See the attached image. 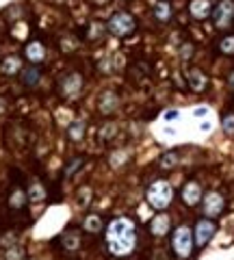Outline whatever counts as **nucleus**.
Returning <instances> with one entry per match:
<instances>
[{
    "label": "nucleus",
    "instance_id": "obj_12",
    "mask_svg": "<svg viewBox=\"0 0 234 260\" xmlns=\"http://www.w3.org/2000/svg\"><path fill=\"white\" fill-rule=\"evenodd\" d=\"M61 87H63V93L72 98V95H76L80 91V87H83V78H80L78 74H68L65 78H63Z\"/></svg>",
    "mask_w": 234,
    "mask_h": 260
},
{
    "label": "nucleus",
    "instance_id": "obj_26",
    "mask_svg": "<svg viewBox=\"0 0 234 260\" xmlns=\"http://www.w3.org/2000/svg\"><path fill=\"white\" fill-rule=\"evenodd\" d=\"M22 204H24V193L22 191H15V195H11V206L20 208Z\"/></svg>",
    "mask_w": 234,
    "mask_h": 260
},
{
    "label": "nucleus",
    "instance_id": "obj_16",
    "mask_svg": "<svg viewBox=\"0 0 234 260\" xmlns=\"http://www.w3.org/2000/svg\"><path fill=\"white\" fill-rule=\"evenodd\" d=\"M39 70L37 68H28V70H24L22 72V83L26 85V87H35L39 83Z\"/></svg>",
    "mask_w": 234,
    "mask_h": 260
},
{
    "label": "nucleus",
    "instance_id": "obj_23",
    "mask_svg": "<svg viewBox=\"0 0 234 260\" xmlns=\"http://www.w3.org/2000/svg\"><path fill=\"white\" fill-rule=\"evenodd\" d=\"M219 50H221L223 54H234V35H228V37L221 39Z\"/></svg>",
    "mask_w": 234,
    "mask_h": 260
},
{
    "label": "nucleus",
    "instance_id": "obj_19",
    "mask_svg": "<svg viewBox=\"0 0 234 260\" xmlns=\"http://www.w3.org/2000/svg\"><path fill=\"white\" fill-rule=\"evenodd\" d=\"M100 228H102V219L98 215H89L85 219V230L87 232H100Z\"/></svg>",
    "mask_w": 234,
    "mask_h": 260
},
{
    "label": "nucleus",
    "instance_id": "obj_20",
    "mask_svg": "<svg viewBox=\"0 0 234 260\" xmlns=\"http://www.w3.org/2000/svg\"><path fill=\"white\" fill-rule=\"evenodd\" d=\"M221 128L228 137H234V113H228V115L221 119Z\"/></svg>",
    "mask_w": 234,
    "mask_h": 260
},
{
    "label": "nucleus",
    "instance_id": "obj_14",
    "mask_svg": "<svg viewBox=\"0 0 234 260\" xmlns=\"http://www.w3.org/2000/svg\"><path fill=\"white\" fill-rule=\"evenodd\" d=\"M26 59L30 63H42L46 59V50H44V46L39 44V42H30L26 46Z\"/></svg>",
    "mask_w": 234,
    "mask_h": 260
},
{
    "label": "nucleus",
    "instance_id": "obj_4",
    "mask_svg": "<svg viewBox=\"0 0 234 260\" xmlns=\"http://www.w3.org/2000/svg\"><path fill=\"white\" fill-rule=\"evenodd\" d=\"M135 26H137V22H135V18L130 13H115L109 20V24H107V28L111 30V35H117V37L130 35V32L135 30Z\"/></svg>",
    "mask_w": 234,
    "mask_h": 260
},
{
    "label": "nucleus",
    "instance_id": "obj_11",
    "mask_svg": "<svg viewBox=\"0 0 234 260\" xmlns=\"http://www.w3.org/2000/svg\"><path fill=\"white\" fill-rule=\"evenodd\" d=\"M187 80H189V87L193 89V91H204L206 85H208V78L202 74L197 68H193V70L187 72Z\"/></svg>",
    "mask_w": 234,
    "mask_h": 260
},
{
    "label": "nucleus",
    "instance_id": "obj_8",
    "mask_svg": "<svg viewBox=\"0 0 234 260\" xmlns=\"http://www.w3.org/2000/svg\"><path fill=\"white\" fill-rule=\"evenodd\" d=\"M182 200H184V204H187V206L199 204V200H202V189H199V184H197V182H187V184H184V189H182Z\"/></svg>",
    "mask_w": 234,
    "mask_h": 260
},
{
    "label": "nucleus",
    "instance_id": "obj_25",
    "mask_svg": "<svg viewBox=\"0 0 234 260\" xmlns=\"http://www.w3.org/2000/svg\"><path fill=\"white\" fill-rule=\"evenodd\" d=\"M78 234L76 232H68L65 237H63V245H65V249H76L78 247Z\"/></svg>",
    "mask_w": 234,
    "mask_h": 260
},
{
    "label": "nucleus",
    "instance_id": "obj_7",
    "mask_svg": "<svg viewBox=\"0 0 234 260\" xmlns=\"http://www.w3.org/2000/svg\"><path fill=\"white\" fill-rule=\"evenodd\" d=\"M223 206H225V202H223V198L219 193H208L206 198H204V215H206V219H215V217H219L221 213H223Z\"/></svg>",
    "mask_w": 234,
    "mask_h": 260
},
{
    "label": "nucleus",
    "instance_id": "obj_9",
    "mask_svg": "<svg viewBox=\"0 0 234 260\" xmlns=\"http://www.w3.org/2000/svg\"><path fill=\"white\" fill-rule=\"evenodd\" d=\"M169 225H172V219H169V215L160 213V215H156L154 219H152L150 230H152V234H154V237H163V234L169 232Z\"/></svg>",
    "mask_w": 234,
    "mask_h": 260
},
{
    "label": "nucleus",
    "instance_id": "obj_28",
    "mask_svg": "<svg viewBox=\"0 0 234 260\" xmlns=\"http://www.w3.org/2000/svg\"><path fill=\"white\" fill-rule=\"evenodd\" d=\"M176 117H178V111H167L165 113V119L169 121V119H176Z\"/></svg>",
    "mask_w": 234,
    "mask_h": 260
},
{
    "label": "nucleus",
    "instance_id": "obj_1",
    "mask_svg": "<svg viewBox=\"0 0 234 260\" xmlns=\"http://www.w3.org/2000/svg\"><path fill=\"white\" fill-rule=\"evenodd\" d=\"M107 243L113 256H128L132 254L137 245V230L135 223L128 217H117L113 219L107 228Z\"/></svg>",
    "mask_w": 234,
    "mask_h": 260
},
{
    "label": "nucleus",
    "instance_id": "obj_30",
    "mask_svg": "<svg viewBox=\"0 0 234 260\" xmlns=\"http://www.w3.org/2000/svg\"><path fill=\"white\" fill-rule=\"evenodd\" d=\"M195 115L202 117V115H206V109H195Z\"/></svg>",
    "mask_w": 234,
    "mask_h": 260
},
{
    "label": "nucleus",
    "instance_id": "obj_2",
    "mask_svg": "<svg viewBox=\"0 0 234 260\" xmlns=\"http://www.w3.org/2000/svg\"><path fill=\"white\" fill-rule=\"evenodd\" d=\"M172 200H174V189H172V184H169V182L156 180V182L150 184V189H148V202H150L152 208L165 210L169 204H172Z\"/></svg>",
    "mask_w": 234,
    "mask_h": 260
},
{
    "label": "nucleus",
    "instance_id": "obj_24",
    "mask_svg": "<svg viewBox=\"0 0 234 260\" xmlns=\"http://www.w3.org/2000/svg\"><path fill=\"white\" fill-rule=\"evenodd\" d=\"M44 198H46V193L42 189V184H33V186H30V191H28V200L30 202H42Z\"/></svg>",
    "mask_w": 234,
    "mask_h": 260
},
{
    "label": "nucleus",
    "instance_id": "obj_29",
    "mask_svg": "<svg viewBox=\"0 0 234 260\" xmlns=\"http://www.w3.org/2000/svg\"><path fill=\"white\" fill-rule=\"evenodd\" d=\"M76 165H80V160H74V162H72V165H70V169H68V174H72V172H74V169H76Z\"/></svg>",
    "mask_w": 234,
    "mask_h": 260
},
{
    "label": "nucleus",
    "instance_id": "obj_6",
    "mask_svg": "<svg viewBox=\"0 0 234 260\" xmlns=\"http://www.w3.org/2000/svg\"><path fill=\"white\" fill-rule=\"evenodd\" d=\"M215 232H217V225H215L213 219H199V221L195 223V234H193L195 245L204 247L206 243L215 237Z\"/></svg>",
    "mask_w": 234,
    "mask_h": 260
},
{
    "label": "nucleus",
    "instance_id": "obj_21",
    "mask_svg": "<svg viewBox=\"0 0 234 260\" xmlns=\"http://www.w3.org/2000/svg\"><path fill=\"white\" fill-rule=\"evenodd\" d=\"M176 162H178V154L169 152V154H165V156L160 158V167H163V169H172V167H176Z\"/></svg>",
    "mask_w": 234,
    "mask_h": 260
},
{
    "label": "nucleus",
    "instance_id": "obj_18",
    "mask_svg": "<svg viewBox=\"0 0 234 260\" xmlns=\"http://www.w3.org/2000/svg\"><path fill=\"white\" fill-rule=\"evenodd\" d=\"M68 135H70V139H72V141H80V139L85 137V124H83V121H78V119H76L74 124L70 126Z\"/></svg>",
    "mask_w": 234,
    "mask_h": 260
},
{
    "label": "nucleus",
    "instance_id": "obj_3",
    "mask_svg": "<svg viewBox=\"0 0 234 260\" xmlns=\"http://www.w3.org/2000/svg\"><path fill=\"white\" fill-rule=\"evenodd\" d=\"M193 243H195V239H193L191 228H187V225L176 228V232L172 237V247L176 251V256L178 258H189L191 251H193Z\"/></svg>",
    "mask_w": 234,
    "mask_h": 260
},
{
    "label": "nucleus",
    "instance_id": "obj_15",
    "mask_svg": "<svg viewBox=\"0 0 234 260\" xmlns=\"http://www.w3.org/2000/svg\"><path fill=\"white\" fill-rule=\"evenodd\" d=\"M22 70V63L18 56H7V59L3 61V72L7 76H13V74H18V72Z\"/></svg>",
    "mask_w": 234,
    "mask_h": 260
},
{
    "label": "nucleus",
    "instance_id": "obj_10",
    "mask_svg": "<svg viewBox=\"0 0 234 260\" xmlns=\"http://www.w3.org/2000/svg\"><path fill=\"white\" fill-rule=\"evenodd\" d=\"M189 11H191V15L195 20H204V18L211 15L213 5H211V0H193L191 7H189Z\"/></svg>",
    "mask_w": 234,
    "mask_h": 260
},
{
    "label": "nucleus",
    "instance_id": "obj_13",
    "mask_svg": "<svg viewBox=\"0 0 234 260\" xmlns=\"http://www.w3.org/2000/svg\"><path fill=\"white\" fill-rule=\"evenodd\" d=\"M117 104H119V100H117V95L113 93V91H104L102 95H100V113L102 115H111L113 111L117 109Z\"/></svg>",
    "mask_w": 234,
    "mask_h": 260
},
{
    "label": "nucleus",
    "instance_id": "obj_31",
    "mask_svg": "<svg viewBox=\"0 0 234 260\" xmlns=\"http://www.w3.org/2000/svg\"><path fill=\"white\" fill-rule=\"evenodd\" d=\"M230 87H232V89H234V74H232V76H230Z\"/></svg>",
    "mask_w": 234,
    "mask_h": 260
},
{
    "label": "nucleus",
    "instance_id": "obj_17",
    "mask_svg": "<svg viewBox=\"0 0 234 260\" xmlns=\"http://www.w3.org/2000/svg\"><path fill=\"white\" fill-rule=\"evenodd\" d=\"M154 15L160 22H169V18H172V7H169V3H158L154 7Z\"/></svg>",
    "mask_w": 234,
    "mask_h": 260
},
{
    "label": "nucleus",
    "instance_id": "obj_22",
    "mask_svg": "<svg viewBox=\"0 0 234 260\" xmlns=\"http://www.w3.org/2000/svg\"><path fill=\"white\" fill-rule=\"evenodd\" d=\"M24 256H26V254H24V249L20 245L9 247V249H7V254H5L7 260H24Z\"/></svg>",
    "mask_w": 234,
    "mask_h": 260
},
{
    "label": "nucleus",
    "instance_id": "obj_27",
    "mask_svg": "<svg viewBox=\"0 0 234 260\" xmlns=\"http://www.w3.org/2000/svg\"><path fill=\"white\" fill-rule=\"evenodd\" d=\"M180 56H182V59H191V56H193V46L191 44H184L180 48Z\"/></svg>",
    "mask_w": 234,
    "mask_h": 260
},
{
    "label": "nucleus",
    "instance_id": "obj_5",
    "mask_svg": "<svg viewBox=\"0 0 234 260\" xmlns=\"http://www.w3.org/2000/svg\"><path fill=\"white\" fill-rule=\"evenodd\" d=\"M213 18L219 28L230 26V22L234 18V0H219V5L213 9Z\"/></svg>",
    "mask_w": 234,
    "mask_h": 260
}]
</instances>
